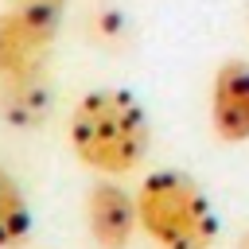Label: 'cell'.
Segmentation results:
<instances>
[{
  "mask_svg": "<svg viewBox=\"0 0 249 249\" xmlns=\"http://www.w3.org/2000/svg\"><path fill=\"white\" fill-rule=\"evenodd\" d=\"M47 113H51V93L43 89L39 78L12 86V89H0V117L12 128H35Z\"/></svg>",
  "mask_w": 249,
  "mask_h": 249,
  "instance_id": "cell-6",
  "label": "cell"
},
{
  "mask_svg": "<svg viewBox=\"0 0 249 249\" xmlns=\"http://www.w3.org/2000/svg\"><path fill=\"white\" fill-rule=\"evenodd\" d=\"M74 156L101 175H128L148 152V113L128 89H89L70 113Z\"/></svg>",
  "mask_w": 249,
  "mask_h": 249,
  "instance_id": "cell-1",
  "label": "cell"
},
{
  "mask_svg": "<svg viewBox=\"0 0 249 249\" xmlns=\"http://www.w3.org/2000/svg\"><path fill=\"white\" fill-rule=\"evenodd\" d=\"M86 226H89V237L97 249H124L140 226L136 198L109 179L93 183L86 195Z\"/></svg>",
  "mask_w": 249,
  "mask_h": 249,
  "instance_id": "cell-5",
  "label": "cell"
},
{
  "mask_svg": "<svg viewBox=\"0 0 249 249\" xmlns=\"http://www.w3.org/2000/svg\"><path fill=\"white\" fill-rule=\"evenodd\" d=\"M62 12L43 4H12L0 12V89L43 78L47 51L58 35Z\"/></svg>",
  "mask_w": 249,
  "mask_h": 249,
  "instance_id": "cell-3",
  "label": "cell"
},
{
  "mask_svg": "<svg viewBox=\"0 0 249 249\" xmlns=\"http://www.w3.org/2000/svg\"><path fill=\"white\" fill-rule=\"evenodd\" d=\"M27 230H31V206L19 191V183L0 167V249L23 245Z\"/></svg>",
  "mask_w": 249,
  "mask_h": 249,
  "instance_id": "cell-7",
  "label": "cell"
},
{
  "mask_svg": "<svg viewBox=\"0 0 249 249\" xmlns=\"http://www.w3.org/2000/svg\"><path fill=\"white\" fill-rule=\"evenodd\" d=\"M136 218L160 249H210L218 237L210 198L183 171H152L136 191Z\"/></svg>",
  "mask_w": 249,
  "mask_h": 249,
  "instance_id": "cell-2",
  "label": "cell"
},
{
  "mask_svg": "<svg viewBox=\"0 0 249 249\" xmlns=\"http://www.w3.org/2000/svg\"><path fill=\"white\" fill-rule=\"evenodd\" d=\"M237 249H249V230L241 233V241H237Z\"/></svg>",
  "mask_w": 249,
  "mask_h": 249,
  "instance_id": "cell-9",
  "label": "cell"
},
{
  "mask_svg": "<svg viewBox=\"0 0 249 249\" xmlns=\"http://www.w3.org/2000/svg\"><path fill=\"white\" fill-rule=\"evenodd\" d=\"M12 4H43V8H54V12L66 8V0H12Z\"/></svg>",
  "mask_w": 249,
  "mask_h": 249,
  "instance_id": "cell-8",
  "label": "cell"
},
{
  "mask_svg": "<svg viewBox=\"0 0 249 249\" xmlns=\"http://www.w3.org/2000/svg\"><path fill=\"white\" fill-rule=\"evenodd\" d=\"M210 124L226 144L249 140V62L230 58L210 82Z\"/></svg>",
  "mask_w": 249,
  "mask_h": 249,
  "instance_id": "cell-4",
  "label": "cell"
}]
</instances>
